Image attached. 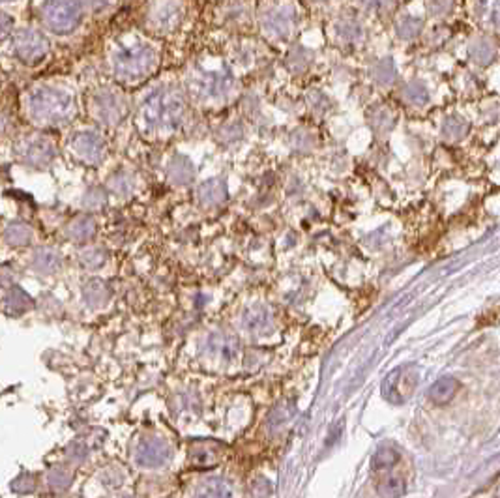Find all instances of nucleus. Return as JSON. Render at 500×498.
Segmentation results:
<instances>
[{"mask_svg": "<svg viewBox=\"0 0 500 498\" xmlns=\"http://www.w3.org/2000/svg\"><path fill=\"white\" fill-rule=\"evenodd\" d=\"M186 117V103L177 90H154L143 103V120L156 131L177 129Z\"/></svg>", "mask_w": 500, "mask_h": 498, "instance_id": "1", "label": "nucleus"}, {"mask_svg": "<svg viewBox=\"0 0 500 498\" xmlns=\"http://www.w3.org/2000/svg\"><path fill=\"white\" fill-rule=\"evenodd\" d=\"M75 111L72 96L58 89H38L28 96V114L39 124L68 122Z\"/></svg>", "mask_w": 500, "mask_h": 498, "instance_id": "2", "label": "nucleus"}, {"mask_svg": "<svg viewBox=\"0 0 500 498\" xmlns=\"http://www.w3.org/2000/svg\"><path fill=\"white\" fill-rule=\"evenodd\" d=\"M158 56L148 45H129L115 55L113 70L122 81H141L156 67Z\"/></svg>", "mask_w": 500, "mask_h": 498, "instance_id": "3", "label": "nucleus"}, {"mask_svg": "<svg viewBox=\"0 0 500 498\" xmlns=\"http://www.w3.org/2000/svg\"><path fill=\"white\" fill-rule=\"evenodd\" d=\"M44 19L53 32H72L83 19V6L79 2H49L44 6Z\"/></svg>", "mask_w": 500, "mask_h": 498, "instance_id": "4", "label": "nucleus"}, {"mask_svg": "<svg viewBox=\"0 0 500 498\" xmlns=\"http://www.w3.org/2000/svg\"><path fill=\"white\" fill-rule=\"evenodd\" d=\"M418 386V373L412 365H403L392 371L383 382V395L390 403L401 405L411 398Z\"/></svg>", "mask_w": 500, "mask_h": 498, "instance_id": "5", "label": "nucleus"}, {"mask_svg": "<svg viewBox=\"0 0 500 498\" xmlns=\"http://www.w3.org/2000/svg\"><path fill=\"white\" fill-rule=\"evenodd\" d=\"M13 51L23 62L36 64L47 55V39L34 28H23L13 38Z\"/></svg>", "mask_w": 500, "mask_h": 498, "instance_id": "6", "label": "nucleus"}, {"mask_svg": "<svg viewBox=\"0 0 500 498\" xmlns=\"http://www.w3.org/2000/svg\"><path fill=\"white\" fill-rule=\"evenodd\" d=\"M19 162L28 167H44L55 156V148L47 139H23L15 148Z\"/></svg>", "mask_w": 500, "mask_h": 498, "instance_id": "7", "label": "nucleus"}, {"mask_svg": "<svg viewBox=\"0 0 500 498\" xmlns=\"http://www.w3.org/2000/svg\"><path fill=\"white\" fill-rule=\"evenodd\" d=\"M73 154L84 163H98L103 156L105 145L101 140L100 135L90 133V131H83L77 133L72 140Z\"/></svg>", "mask_w": 500, "mask_h": 498, "instance_id": "8", "label": "nucleus"}, {"mask_svg": "<svg viewBox=\"0 0 500 498\" xmlns=\"http://www.w3.org/2000/svg\"><path fill=\"white\" fill-rule=\"evenodd\" d=\"M96 111H98V117L107 124L118 122L120 118L124 117L126 112V103L118 94L115 92H101L94 101Z\"/></svg>", "mask_w": 500, "mask_h": 498, "instance_id": "9", "label": "nucleus"}, {"mask_svg": "<svg viewBox=\"0 0 500 498\" xmlns=\"http://www.w3.org/2000/svg\"><path fill=\"white\" fill-rule=\"evenodd\" d=\"M457 388H459V382L454 376H442V379L435 382L433 386L429 388V399L437 405L450 403L454 395H456Z\"/></svg>", "mask_w": 500, "mask_h": 498, "instance_id": "10", "label": "nucleus"}, {"mask_svg": "<svg viewBox=\"0 0 500 498\" xmlns=\"http://www.w3.org/2000/svg\"><path fill=\"white\" fill-rule=\"evenodd\" d=\"M225 193H227V190H225V184H223L222 180H208V182H205V184L199 188V191H197L199 201L203 202V204H206V207L219 204V202L225 199Z\"/></svg>", "mask_w": 500, "mask_h": 498, "instance_id": "11", "label": "nucleus"}, {"mask_svg": "<svg viewBox=\"0 0 500 498\" xmlns=\"http://www.w3.org/2000/svg\"><path fill=\"white\" fill-rule=\"evenodd\" d=\"M206 350L208 354H214V356H219L222 360L225 358H233L234 353H236V343L227 336H222V334H212L206 341Z\"/></svg>", "mask_w": 500, "mask_h": 498, "instance_id": "12", "label": "nucleus"}, {"mask_svg": "<svg viewBox=\"0 0 500 498\" xmlns=\"http://www.w3.org/2000/svg\"><path fill=\"white\" fill-rule=\"evenodd\" d=\"M94 232H96V223L89 218V216H79V218H75L72 223L68 225V235H70V238H73V240L77 242L89 240V238L94 236Z\"/></svg>", "mask_w": 500, "mask_h": 498, "instance_id": "13", "label": "nucleus"}, {"mask_svg": "<svg viewBox=\"0 0 500 498\" xmlns=\"http://www.w3.org/2000/svg\"><path fill=\"white\" fill-rule=\"evenodd\" d=\"M193 498H233V491L222 480H210L195 491Z\"/></svg>", "mask_w": 500, "mask_h": 498, "instance_id": "14", "label": "nucleus"}, {"mask_svg": "<svg viewBox=\"0 0 500 498\" xmlns=\"http://www.w3.org/2000/svg\"><path fill=\"white\" fill-rule=\"evenodd\" d=\"M180 15V6L178 4H162L156 8V13L152 17V21L158 28L174 27Z\"/></svg>", "mask_w": 500, "mask_h": 498, "instance_id": "15", "label": "nucleus"}, {"mask_svg": "<svg viewBox=\"0 0 500 498\" xmlns=\"http://www.w3.org/2000/svg\"><path fill=\"white\" fill-rule=\"evenodd\" d=\"M32 266L38 270L39 274H53L60 266V258L55 251L51 249H39L32 261Z\"/></svg>", "mask_w": 500, "mask_h": 498, "instance_id": "16", "label": "nucleus"}, {"mask_svg": "<svg viewBox=\"0 0 500 498\" xmlns=\"http://www.w3.org/2000/svg\"><path fill=\"white\" fill-rule=\"evenodd\" d=\"M169 176L177 184H188L193 178V167L186 157H174L169 167Z\"/></svg>", "mask_w": 500, "mask_h": 498, "instance_id": "17", "label": "nucleus"}, {"mask_svg": "<svg viewBox=\"0 0 500 498\" xmlns=\"http://www.w3.org/2000/svg\"><path fill=\"white\" fill-rule=\"evenodd\" d=\"M397 459H399L397 450L390 448V446H383V448L377 450V454L373 455V471H388V468H392L397 463Z\"/></svg>", "mask_w": 500, "mask_h": 498, "instance_id": "18", "label": "nucleus"}, {"mask_svg": "<svg viewBox=\"0 0 500 498\" xmlns=\"http://www.w3.org/2000/svg\"><path fill=\"white\" fill-rule=\"evenodd\" d=\"M84 300L89 303L90 308H100L109 300V289L100 281L89 283L84 287Z\"/></svg>", "mask_w": 500, "mask_h": 498, "instance_id": "19", "label": "nucleus"}, {"mask_svg": "<svg viewBox=\"0 0 500 498\" xmlns=\"http://www.w3.org/2000/svg\"><path fill=\"white\" fill-rule=\"evenodd\" d=\"M405 493V485L401 483L399 478L388 476L378 483V494L383 498H399Z\"/></svg>", "mask_w": 500, "mask_h": 498, "instance_id": "20", "label": "nucleus"}, {"mask_svg": "<svg viewBox=\"0 0 500 498\" xmlns=\"http://www.w3.org/2000/svg\"><path fill=\"white\" fill-rule=\"evenodd\" d=\"M30 238H32V232L23 223L10 225L8 230H6V240L13 244V246H25V244L30 242Z\"/></svg>", "mask_w": 500, "mask_h": 498, "instance_id": "21", "label": "nucleus"}, {"mask_svg": "<svg viewBox=\"0 0 500 498\" xmlns=\"http://www.w3.org/2000/svg\"><path fill=\"white\" fill-rule=\"evenodd\" d=\"M28 306H30V298L21 289H15V291H11V294L6 296V308L10 313H23Z\"/></svg>", "mask_w": 500, "mask_h": 498, "instance_id": "22", "label": "nucleus"}, {"mask_svg": "<svg viewBox=\"0 0 500 498\" xmlns=\"http://www.w3.org/2000/svg\"><path fill=\"white\" fill-rule=\"evenodd\" d=\"M470 56H473L478 64H489V62L493 60V56H495V51H493L489 41H476V44L470 47Z\"/></svg>", "mask_w": 500, "mask_h": 498, "instance_id": "23", "label": "nucleus"}, {"mask_svg": "<svg viewBox=\"0 0 500 498\" xmlns=\"http://www.w3.org/2000/svg\"><path fill=\"white\" fill-rule=\"evenodd\" d=\"M244 322H245V326H248V328H250L251 332L261 330L262 326H267L268 313L262 308L251 309V311H248V315L244 317Z\"/></svg>", "mask_w": 500, "mask_h": 498, "instance_id": "24", "label": "nucleus"}, {"mask_svg": "<svg viewBox=\"0 0 500 498\" xmlns=\"http://www.w3.org/2000/svg\"><path fill=\"white\" fill-rule=\"evenodd\" d=\"M468 131V124L461 118H450L444 124V135L448 139H461Z\"/></svg>", "mask_w": 500, "mask_h": 498, "instance_id": "25", "label": "nucleus"}, {"mask_svg": "<svg viewBox=\"0 0 500 498\" xmlns=\"http://www.w3.org/2000/svg\"><path fill=\"white\" fill-rule=\"evenodd\" d=\"M409 98H411L414 103H423V101L428 100V92H425L422 84L414 83L409 86Z\"/></svg>", "mask_w": 500, "mask_h": 498, "instance_id": "26", "label": "nucleus"}, {"mask_svg": "<svg viewBox=\"0 0 500 498\" xmlns=\"http://www.w3.org/2000/svg\"><path fill=\"white\" fill-rule=\"evenodd\" d=\"M83 261L89 268H96V266H100L103 263V255H101L100 249H90V251L83 255Z\"/></svg>", "mask_w": 500, "mask_h": 498, "instance_id": "27", "label": "nucleus"}, {"mask_svg": "<svg viewBox=\"0 0 500 498\" xmlns=\"http://www.w3.org/2000/svg\"><path fill=\"white\" fill-rule=\"evenodd\" d=\"M11 27H13V21L8 13H2L0 11V41L4 38H8V34L11 32Z\"/></svg>", "mask_w": 500, "mask_h": 498, "instance_id": "28", "label": "nucleus"}, {"mask_svg": "<svg viewBox=\"0 0 500 498\" xmlns=\"http://www.w3.org/2000/svg\"><path fill=\"white\" fill-rule=\"evenodd\" d=\"M495 22L500 27V6H496V11H495Z\"/></svg>", "mask_w": 500, "mask_h": 498, "instance_id": "29", "label": "nucleus"}]
</instances>
